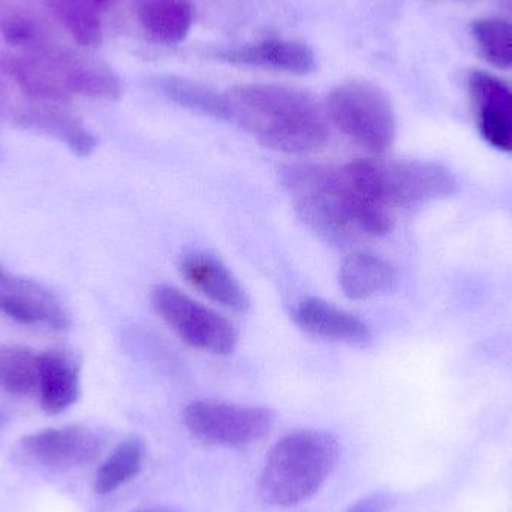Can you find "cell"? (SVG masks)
I'll return each mask as SVG.
<instances>
[{"label":"cell","instance_id":"23","mask_svg":"<svg viewBox=\"0 0 512 512\" xmlns=\"http://www.w3.org/2000/svg\"><path fill=\"white\" fill-rule=\"evenodd\" d=\"M394 499L390 493L379 492L355 502L346 512H387L393 505Z\"/></svg>","mask_w":512,"mask_h":512},{"label":"cell","instance_id":"2","mask_svg":"<svg viewBox=\"0 0 512 512\" xmlns=\"http://www.w3.org/2000/svg\"><path fill=\"white\" fill-rule=\"evenodd\" d=\"M340 459L339 439L324 430H298L280 439L265 459L258 493L265 504L289 508L312 498Z\"/></svg>","mask_w":512,"mask_h":512},{"label":"cell","instance_id":"17","mask_svg":"<svg viewBox=\"0 0 512 512\" xmlns=\"http://www.w3.org/2000/svg\"><path fill=\"white\" fill-rule=\"evenodd\" d=\"M156 87L165 98L186 110L228 122L225 93L218 92L207 84L179 75H161L156 78Z\"/></svg>","mask_w":512,"mask_h":512},{"label":"cell","instance_id":"7","mask_svg":"<svg viewBox=\"0 0 512 512\" xmlns=\"http://www.w3.org/2000/svg\"><path fill=\"white\" fill-rule=\"evenodd\" d=\"M274 420L271 409L219 400H195L183 411L186 429L195 439L224 448H243L261 441Z\"/></svg>","mask_w":512,"mask_h":512},{"label":"cell","instance_id":"25","mask_svg":"<svg viewBox=\"0 0 512 512\" xmlns=\"http://www.w3.org/2000/svg\"><path fill=\"white\" fill-rule=\"evenodd\" d=\"M6 423H8V417H6L5 412L0 411V432L5 429Z\"/></svg>","mask_w":512,"mask_h":512},{"label":"cell","instance_id":"13","mask_svg":"<svg viewBox=\"0 0 512 512\" xmlns=\"http://www.w3.org/2000/svg\"><path fill=\"white\" fill-rule=\"evenodd\" d=\"M292 318L301 330L319 339L358 348H364L372 342V330L363 319L324 298L306 297L298 301Z\"/></svg>","mask_w":512,"mask_h":512},{"label":"cell","instance_id":"14","mask_svg":"<svg viewBox=\"0 0 512 512\" xmlns=\"http://www.w3.org/2000/svg\"><path fill=\"white\" fill-rule=\"evenodd\" d=\"M396 267L382 256L357 252L340 265L339 285L349 300L363 301L388 294L396 288Z\"/></svg>","mask_w":512,"mask_h":512},{"label":"cell","instance_id":"22","mask_svg":"<svg viewBox=\"0 0 512 512\" xmlns=\"http://www.w3.org/2000/svg\"><path fill=\"white\" fill-rule=\"evenodd\" d=\"M69 89L92 98L117 101L123 95V83L108 69H84L69 78Z\"/></svg>","mask_w":512,"mask_h":512},{"label":"cell","instance_id":"3","mask_svg":"<svg viewBox=\"0 0 512 512\" xmlns=\"http://www.w3.org/2000/svg\"><path fill=\"white\" fill-rule=\"evenodd\" d=\"M279 177L295 212L310 230L336 245L357 236L354 197L340 168L298 162L282 167Z\"/></svg>","mask_w":512,"mask_h":512},{"label":"cell","instance_id":"10","mask_svg":"<svg viewBox=\"0 0 512 512\" xmlns=\"http://www.w3.org/2000/svg\"><path fill=\"white\" fill-rule=\"evenodd\" d=\"M468 93L481 137L495 149L512 153V86L489 72L474 71Z\"/></svg>","mask_w":512,"mask_h":512},{"label":"cell","instance_id":"12","mask_svg":"<svg viewBox=\"0 0 512 512\" xmlns=\"http://www.w3.org/2000/svg\"><path fill=\"white\" fill-rule=\"evenodd\" d=\"M180 273L192 288L231 312L245 313L251 307L248 292L218 256L188 252L180 262Z\"/></svg>","mask_w":512,"mask_h":512},{"label":"cell","instance_id":"24","mask_svg":"<svg viewBox=\"0 0 512 512\" xmlns=\"http://www.w3.org/2000/svg\"><path fill=\"white\" fill-rule=\"evenodd\" d=\"M132 512H182L177 508L170 507V505H155V507L138 508Z\"/></svg>","mask_w":512,"mask_h":512},{"label":"cell","instance_id":"18","mask_svg":"<svg viewBox=\"0 0 512 512\" xmlns=\"http://www.w3.org/2000/svg\"><path fill=\"white\" fill-rule=\"evenodd\" d=\"M20 125L60 138L78 158H87L98 146L95 135L90 134L74 117L60 111H32L21 117Z\"/></svg>","mask_w":512,"mask_h":512},{"label":"cell","instance_id":"15","mask_svg":"<svg viewBox=\"0 0 512 512\" xmlns=\"http://www.w3.org/2000/svg\"><path fill=\"white\" fill-rule=\"evenodd\" d=\"M38 393L47 414H60L80 397V367L65 352L48 351L38 355Z\"/></svg>","mask_w":512,"mask_h":512},{"label":"cell","instance_id":"21","mask_svg":"<svg viewBox=\"0 0 512 512\" xmlns=\"http://www.w3.org/2000/svg\"><path fill=\"white\" fill-rule=\"evenodd\" d=\"M472 36L481 56L499 69L512 68V21L480 18L472 24Z\"/></svg>","mask_w":512,"mask_h":512},{"label":"cell","instance_id":"11","mask_svg":"<svg viewBox=\"0 0 512 512\" xmlns=\"http://www.w3.org/2000/svg\"><path fill=\"white\" fill-rule=\"evenodd\" d=\"M216 57L230 65L292 75H307L316 68V57L312 48L295 39L265 38L240 47L225 48L218 51Z\"/></svg>","mask_w":512,"mask_h":512},{"label":"cell","instance_id":"1","mask_svg":"<svg viewBox=\"0 0 512 512\" xmlns=\"http://www.w3.org/2000/svg\"><path fill=\"white\" fill-rule=\"evenodd\" d=\"M228 122L236 123L256 140L286 155H307L328 141L327 114L318 102L295 87L243 84L225 92Z\"/></svg>","mask_w":512,"mask_h":512},{"label":"cell","instance_id":"8","mask_svg":"<svg viewBox=\"0 0 512 512\" xmlns=\"http://www.w3.org/2000/svg\"><path fill=\"white\" fill-rule=\"evenodd\" d=\"M21 445L41 465L71 469L95 462L104 451L105 438L92 427L68 426L27 435Z\"/></svg>","mask_w":512,"mask_h":512},{"label":"cell","instance_id":"4","mask_svg":"<svg viewBox=\"0 0 512 512\" xmlns=\"http://www.w3.org/2000/svg\"><path fill=\"white\" fill-rule=\"evenodd\" d=\"M355 191L387 209L415 207L442 200L457 191L453 173L432 161L384 162L355 159L342 167Z\"/></svg>","mask_w":512,"mask_h":512},{"label":"cell","instance_id":"16","mask_svg":"<svg viewBox=\"0 0 512 512\" xmlns=\"http://www.w3.org/2000/svg\"><path fill=\"white\" fill-rule=\"evenodd\" d=\"M137 12L141 27L156 44H180L194 23L191 0H138Z\"/></svg>","mask_w":512,"mask_h":512},{"label":"cell","instance_id":"19","mask_svg":"<svg viewBox=\"0 0 512 512\" xmlns=\"http://www.w3.org/2000/svg\"><path fill=\"white\" fill-rule=\"evenodd\" d=\"M144 444L140 438H129L120 442L105 462L99 466L95 477V492L108 495L116 492L140 474L144 462Z\"/></svg>","mask_w":512,"mask_h":512},{"label":"cell","instance_id":"9","mask_svg":"<svg viewBox=\"0 0 512 512\" xmlns=\"http://www.w3.org/2000/svg\"><path fill=\"white\" fill-rule=\"evenodd\" d=\"M0 312L24 325L68 327V315L59 298L41 283L18 276L0 265Z\"/></svg>","mask_w":512,"mask_h":512},{"label":"cell","instance_id":"20","mask_svg":"<svg viewBox=\"0 0 512 512\" xmlns=\"http://www.w3.org/2000/svg\"><path fill=\"white\" fill-rule=\"evenodd\" d=\"M38 354L21 345L0 348V388L12 396H29L38 391Z\"/></svg>","mask_w":512,"mask_h":512},{"label":"cell","instance_id":"6","mask_svg":"<svg viewBox=\"0 0 512 512\" xmlns=\"http://www.w3.org/2000/svg\"><path fill=\"white\" fill-rule=\"evenodd\" d=\"M152 303L165 324L192 348L215 355L236 351L239 333L225 316L198 303L179 288L158 285Z\"/></svg>","mask_w":512,"mask_h":512},{"label":"cell","instance_id":"5","mask_svg":"<svg viewBox=\"0 0 512 512\" xmlns=\"http://www.w3.org/2000/svg\"><path fill=\"white\" fill-rule=\"evenodd\" d=\"M327 119L373 156H384L397 135L396 111L387 93L367 81H349L331 90Z\"/></svg>","mask_w":512,"mask_h":512}]
</instances>
